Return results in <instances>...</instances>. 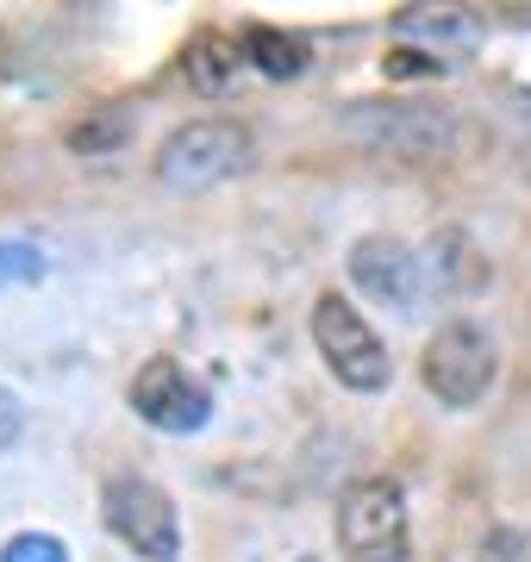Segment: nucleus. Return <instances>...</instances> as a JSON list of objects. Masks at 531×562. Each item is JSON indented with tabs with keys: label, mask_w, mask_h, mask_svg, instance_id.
I'll return each mask as SVG.
<instances>
[{
	"label": "nucleus",
	"mask_w": 531,
	"mask_h": 562,
	"mask_svg": "<svg viewBox=\"0 0 531 562\" xmlns=\"http://www.w3.org/2000/svg\"><path fill=\"white\" fill-rule=\"evenodd\" d=\"M338 132L350 144H363L369 157H400V162H431L456 144V120L444 106H407V101H357Z\"/></svg>",
	"instance_id": "obj_1"
},
{
	"label": "nucleus",
	"mask_w": 531,
	"mask_h": 562,
	"mask_svg": "<svg viewBox=\"0 0 531 562\" xmlns=\"http://www.w3.org/2000/svg\"><path fill=\"white\" fill-rule=\"evenodd\" d=\"M250 162V132L238 120H188L157 150V181L176 194H206Z\"/></svg>",
	"instance_id": "obj_2"
},
{
	"label": "nucleus",
	"mask_w": 531,
	"mask_h": 562,
	"mask_svg": "<svg viewBox=\"0 0 531 562\" xmlns=\"http://www.w3.org/2000/svg\"><path fill=\"white\" fill-rule=\"evenodd\" d=\"M338 543L357 562H407V494L394 475H369L338 494Z\"/></svg>",
	"instance_id": "obj_3"
},
{
	"label": "nucleus",
	"mask_w": 531,
	"mask_h": 562,
	"mask_svg": "<svg viewBox=\"0 0 531 562\" xmlns=\"http://www.w3.org/2000/svg\"><path fill=\"white\" fill-rule=\"evenodd\" d=\"M313 344H319L326 369L344 387H357V394H382V387H388V375H394L388 350H382V338L369 331L363 313H357L344 294H319V301H313Z\"/></svg>",
	"instance_id": "obj_4"
},
{
	"label": "nucleus",
	"mask_w": 531,
	"mask_h": 562,
	"mask_svg": "<svg viewBox=\"0 0 531 562\" xmlns=\"http://www.w3.org/2000/svg\"><path fill=\"white\" fill-rule=\"evenodd\" d=\"M101 513H106V531L125 543V550H138L144 562H176L182 557V519H176V506L157 482H144V475H113L101 494Z\"/></svg>",
	"instance_id": "obj_5"
},
{
	"label": "nucleus",
	"mask_w": 531,
	"mask_h": 562,
	"mask_svg": "<svg viewBox=\"0 0 531 562\" xmlns=\"http://www.w3.org/2000/svg\"><path fill=\"white\" fill-rule=\"evenodd\" d=\"M494 344L475 331V325H444L438 338L426 344V357H419V375L426 387L438 394V406H456V413H470L482 394L494 387Z\"/></svg>",
	"instance_id": "obj_6"
},
{
	"label": "nucleus",
	"mask_w": 531,
	"mask_h": 562,
	"mask_svg": "<svg viewBox=\"0 0 531 562\" xmlns=\"http://www.w3.org/2000/svg\"><path fill=\"white\" fill-rule=\"evenodd\" d=\"M132 406H138V419L150 431H169V438H188V431H201L213 419V394L176 357H150L132 375Z\"/></svg>",
	"instance_id": "obj_7"
},
{
	"label": "nucleus",
	"mask_w": 531,
	"mask_h": 562,
	"mask_svg": "<svg viewBox=\"0 0 531 562\" xmlns=\"http://www.w3.org/2000/svg\"><path fill=\"white\" fill-rule=\"evenodd\" d=\"M350 281L363 288L369 301L394 306V313H419V301H426V262L413 257L400 238H357Z\"/></svg>",
	"instance_id": "obj_8"
},
{
	"label": "nucleus",
	"mask_w": 531,
	"mask_h": 562,
	"mask_svg": "<svg viewBox=\"0 0 531 562\" xmlns=\"http://www.w3.org/2000/svg\"><path fill=\"white\" fill-rule=\"evenodd\" d=\"M482 13H470V7H407V13H394V38L413 44L426 38L431 57H444V50H475L482 44Z\"/></svg>",
	"instance_id": "obj_9"
},
{
	"label": "nucleus",
	"mask_w": 531,
	"mask_h": 562,
	"mask_svg": "<svg viewBox=\"0 0 531 562\" xmlns=\"http://www.w3.org/2000/svg\"><path fill=\"white\" fill-rule=\"evenodd\" d=\"M188 81L201 88V94H225L231 81H238V63H245V38H225V32H201V38L188 44Z\"/></svg>",
	"instance_id": "obj_10"
},
{
	"label": "nucleus",
	"mask_w": 531,
	"mask_h": 562,
	"mask_svg": "<svg viewBox=\"0 0 531 562\" xmlns=\"http://www.w3.org/2000/svg\"><path fill=\"white\" fill-rule=\"evenodd\" d=\"M245 63H257L275 81H287V76L307 69V38L301 32H282V25H245Z\"/></svg>",
	"instance_id": "obj_11"
},
{
	"label": "nucleus",
	"mask_w": 531,
	"mask_h": 562,
	"mask_svg": "<svg viewBox=\"0 0 531 562\" xmlns=\"http://www.w3.org/2000/svg\"><path fill=\"white\" fill-rule=\"evenodd\" d=\"M125 138H132V113H125V106H106L94 120L69 125V150H76V157H106V150H120Z\"/></svg>",
	"instance_id": "obj_12"
},
{
	"label": "nucleus",
	"mask_w": 531,
	"mask_h": 562,
	"mask_svg": "<svg viewBox=\"0 0 531 562\" xmlns=\"http://www.w3.org/2000/svg\"><path fill=\"white\" fill-rule=\"evenodd\" d=\"M44 250L38 244H0V288H32V281H44Z\"/></svg>",
	"instance_id": "obj_13"
},
{
	"label": "nucleus",
	"mask_w": 531,
	"mask_h": 562,
	"mask_svg": "<svg viewBox=\"0 0 531 562\" xmlns=\"http://www.w3.org/2000/svg\"><path fill=\"white\" fill-rule=\"evenodd\" d=\"M0 562H69V550H63V538H50V531H20V538L0 550Z\"/></svg>",
	"instance_id": "obj_14"
},
{
	"label": "nucleus",
	"mask_w": 531,
	"mask_h": 562,
	"mask_svg": "<svg viewBox=\"0 0 531 562\" xmlns=\"http://www.w3.org/2000/svg\"><path fill=\"white\" fill-rule=\"evenodd\" d=\"M482 557H488V562H531V531H519V525H500V531H488Z\"/></svg>",
	"instance_id": "obj_15"
},
{
	"label": "nucleus",
	"mask_w": 531,
	"mask_h": 562,
	"mask_svg": "<svg viewBox=\"0 0 531 562\" xmlns=\"http://www.w3.org/2000/svg\"><path fill=\"white\" fill-rule=\"evenodd\" d=\"M382 69H388V76H444L450 57H431V50H407V44H400Z\"/></svg>",
	"instance_id": "obj_16"
},
{
	"label": "nucleus",
	"mask_w": 531,
	"mask_h": 562,
	"mask_svg": "<svg viewBox=\"0 0 531 562\" xmlns=\"http://www.w3.org/2000/svg\"><path fill=\"white\" fill-rule=\"evenodd\" d=\"M20 431H25V406H20V394H13V387H0V450H13V443H20Z\"/></svg>",
	"instance_id": "obj_17"
}]
</instances>
